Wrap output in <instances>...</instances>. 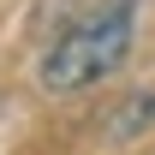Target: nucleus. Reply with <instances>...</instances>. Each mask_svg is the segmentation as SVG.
Instances as JSON below:
<instances>
[{
    "label": "nucleus",
    "mask_w": 155,
    "mask_h": 155,
    "mask_svg": "<svg viewBox=\"0 0 155 155\" xmlns=\"http://www.w3.org/2000/svg\"><path fill=\"white\" fill-rule=\"evenodd\" d=\"M155 131V84L149 90H131V96H119L107 114H101L96 137L114 149V143H137V137H149Z\"/></svg>",
    "instance_id": "f03ea898"
},
{
    "label": "nucleus",
    "mask_w": 155,
    "mask_h": 155,
    "mask_svg": "<svg viewBox=\"0 0 155 155\" xmlns=\"http://www.w3.org/2000/svg\"><path fill=\"white\" fill-rule=\"evenodd\" d=\"M131 36H137V12L131 0H114L90 18H78L72 30H60L48 48H42V66H36V84L48 96H78L101 78H114L131 54Z\"/></svg>",
    "instance_id": "f257e3e1"
}]
</instances>
